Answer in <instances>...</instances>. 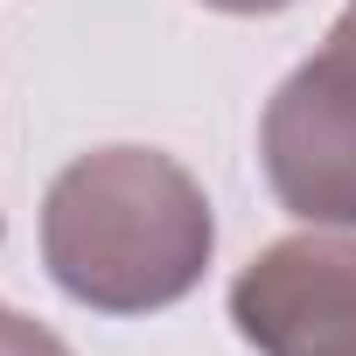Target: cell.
I'll use <instances>...</instances> for the list:
<instances>
[{"label": "cell", "mask_w": 356, "mask_h": 356, "mask_svg": "<svg viewBox=\"0 0 356 356\" xmlns=\"http://www.w3.org/2000/svg\"><path fill=\"white\" fill-rule=\"evenodd\" d=\"M217 217L161 147L77 154L42 196V266L91 314H161L203 286Z\"/></svg>", "instance_id": "6da1fadb"}, {"label": "cell", "mask_w": 356, "mask_h": 356, "mask_svg": "<svg viewBox=\"0 0 356 356\" xmlns=\"http://www.w3.org/2000/svg\"><path fill=\"white\" fill-rule=\"evenodd\" d=\"M259 161L280 210H293L300 224L328 231L356 224V8L273 91L259 126Z\"/></svg>", "instance_id": "7a4b0ae2"}, {"label": "cell", "mask_w": 356, "mask_h": 356, "mask_svg": "<svg viewBox=\"0 0 356 356\" xmlns=\"http://www.w3.org/2000/svg\"><path fill=\"white\" fill-rule=\"evenodd\" d=\"M231 321L259 356H356V238L314 224L266 245L231 280Z\"/></svg>", "instance_id": "3957f363"}, {"label": "cell", "mask_w": 356, "mask_h": 356, "mask_svg": "<svg viewBox=\"0 0 356 356\" xmlns=\"http://www.w3.org/2000/svg\"><path fill=\"white\" fill-rule=\"evenodd\" d=\"M0 356H70V342L29 321L22 307H0Z\"/></svg>", "instance_id": "277c9868"}, {"label": "cell", "mask_w": 356, "mask_h": 356, "mask_svg": "<svg viewBox=\"0 0 356 356\" xmlns=\"http://www.w3.org/2000/svg\"><path fill=\"white\" fill-rule=\"evenodd\" d=\"M203 8H217V15H280L293 0H203Z\"/></svg>", "instance_id": "5b68a950"}, {"label": "cell", "mask_w": 356, "mask_h": 356, "mask_svg": "<svg viewBox=\"0 0 356 356\" xmlns=\"http://www.w3.org/2000/svg\"><path fill=\"white\" fill-rule=\"evenodd\" d=\"M349 8H356V0H349Z\"/></svg>", "instance_id": "8992f818"}]
</instances>
